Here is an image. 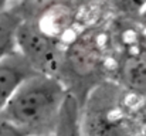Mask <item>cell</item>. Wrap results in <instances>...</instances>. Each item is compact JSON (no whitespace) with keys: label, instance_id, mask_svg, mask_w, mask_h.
Wrapping results in <instances>:
<instances>
[{"label":"cell","instance_id":"52a82bcc","mask_svg":"<svg viewBox=\"0 0 146 136\" xmlns=\"http://www.w3.org/2000/svg\"><path fill=\"white\" fill-rule=\"evenodd\" d=\"M4 6H6V3H0V9H3Z\"/></svg>","mask_w":146,"mask_h":136},{"label":"cell","instance_id":"7a4b0ae2","mask_svg":"<svg viewBox=\"0 0 146 136\" xmlns=\"http://www.w3.org/2000/svg\"><path fill=\"white\" fill-rule=\"evenodd\" d=\"M17 51L37 74L57 77L62 64V51L58 43L38 24L24 20L17 34Z\"/></svg>","mask_w":146,"mask_h":136},{"label":"cell","instance_id":"8992f818","mask_svg":"<svg viewBox=\"0 0 146 136\" xmlns=\"http://www.w3.org/2000/svg\"><path fill=\"white\" fill-rule=\"evenodd\" d=\"M0 136H30L24 129L0 116Z\"/></svg>","mask_w":146,"mask_h":136},{"label":"cell","instance_id":"6da1fadb","mask_svg":"<svg viewBox=\"0 0 146 136\" xmlns=\"http://www.w3.org/2000/svg\"><path fill=\"white\" fill-rule=\"evenodd\" d=\"M67 102V90L57 77L36 74L20 87L0 116L30 136H48Z\"/></svg>","mask_w":146,"mask_h":136},{"label":"cell","instance_id":"3957f363","mask_svg":"<svg viewBox=\"0 0 146 136\" xmlns=\"http://www.w3.org/2000/svg\"><path fill=\"white\" fill-rule=\"evenodd\" d=\"M36 74L37 72L19 51L0 60V115L20 87Z\"/></svg>","mask_w":146,"mask_h":136},{"label":"cell","instance_id":"5b68a950","mask_svg":"<svg viewBox=\"0 0 146 136\" xmlns=\"http://www.w3.org/2000/svg\"><path fill=\"white\" fill-rule=\"evenodd\" d=\"M121 77L131 90L146 92L145 54H129L121 65Z\"/></svg>","mask_w":146,"mask_h":136},{"label":"cell","instance_id":"ba28073f","mask_svg":"<svg viewBox=\"0 0 146 136\" xmlns=\"http://www.w3.org/2000/svg\"><path fill=\"white\" fill-rule=\"evenodd\" d=\"M48 136H50V135H48Z\"/></svg>","mask_w":146,"mask_h":136},{"label":"cell","instance_id":"277c9868","mask_svg":"<svg viewBox=\"0 0 146 136\" xmlns=\"http://www.w3.org/2000/svg\"><path fill=\"white\" fill-rule=\"evenodd\" d=\"M24 23L23 16L13 9H0V60L17 51V34Z\"/></svg>","mask_w":146,"mask_h":136}]
</instances>
